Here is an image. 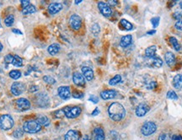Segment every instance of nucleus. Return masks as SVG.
<instances>
[{
    "label": "nucleus",
    "mask_w": 182,
    "mask_h": 140,
    "mask_svg": "<svg viewBox=\"0 0 182 140\" xmlns=\"http://www.w3.org/2000/svg\"><path fill=\"white\" fill-rule=\"evenodd\" d=\"M180 8H181V9H182V1H181V2H180Z\"/></svg>",
    "instance_id": "obj_56"
},
{
    "label": "nucleus",
    "mask_w": 182,
    "mask_h": 140,
    "mask_svg": "<svg viewBox=\"0 0 182 140\" xmlns=\"http://www.w3.org/2000/svg\"><path fill=\"white\" fill-rule=\"evenodd\" d=\"M50 99L47 93L40 92L36 96V103L39 107L44 108L49 106Z\"/></svg>",
    "instance_id": "obj_5"
},
{
    "label": "nucleus",
    "mask_w": 182,
    "mask_h": 140,
    "mask_svg": "<svg viewBox=\"0 0 182 140\" xmlns=\"http://www.w3.org/2000/svg\"><path fill=\"white\" fill-rule=\"evenodd\" d=\"M175 27L179 30H182V19L180 20H178L177 22L175 23Z\"/></svg>",
    "instance_id": "obj_43"
},
{
    "label": "nucleus",
    "mask_w": 182,
    "mask_h": 140,
    "mask_svg": "<svg viewBox=\"0 0 182 140\" xmlns=\"http://www.w3.org/2000/svg\"><path fill=\"white\" fill-rule=\"evenodd\" d=\"M14 127V120L11 116L8 114L0 117V128L3 130H9Z\"/></svg>",
    "instance_id": "obj_3"
},
{
    "label": "nucleus",
    "mask_w": 182,
    "mask_h": 140,
    "mask_svg": "<svg viewBox=\"0 0 182 140\" xmlns=\"http://www.w3.org/2000/svg\"><path fill=\"white\" fill-rule=\"evenodd\" d=\"M81 2H82V1H81V0H77L76 2H75V4H80Z\"/></svg>",
    "instance_id": "obj_54"
},
{
    "label": "nucleus",
    "mask_w": 182,
    "mask_h": 140,
    "mask_svg": "<svg viewBox=\"0 0 182 140\" xmlns=\"http://www.w3.org/2000/svg\"><path fill=\"white\" fill-rule=\"evenodd\" d=\"M100 113V111H99V108H95V110L93 111L92 112V116H97V115Z\"/></svg>",
    "instance_id": "obj_49"
},
{
    "label": "nucleus",
    "mask_w": 182,
    "mask_h": 140,
    "mask_svg": "<svg viewBox=\"0 0 182 140\" xmlns=\"http://www.w3.org/2000/svg\"><path fill=\"white\" fill-rule=\"evenodd\" d=\"M12 31L14 32V33L15 34H18V35H22V32L19 30H17V29H13L12 30Z\"/></svg>",
    "instance_id": "obj_50"
},
{
    "label": "nucleus",
    "mask_w": 182,
    "mask_h": 140,
    "mask_svg": "<svg viewBox=\"0 0 182 140\" xmlns=\"http://www.w3.org/2000/svg\"><path fill=\"white\" fill-rule=\"evenodd\" d=\"M159 140H170V136L167 133H161L159 137Z\"/></svg>",
    "instance_id": "obj_41"
},
{
    "label": "nucleus",
    "mask_w": 182,
    "mask_h": 140,
    "mask_svg": "<svg viewBox=\"0 0 182 140\" xmlns=\"http://www.w3.org/2000/svg\"><path fill=\"white\" fill-rule=\"evenodd\" d=\"M65 140H79V133L75 130H69L66 133Z\"/></svg>",
    "instance_id": "obj_19"
},
{
    "label": "nucleus",
    "mask_w": 182,
    "mask_h": 140,
    "mask_svg": "<svg viewBox=\"0 0 182 140\" xmlns=\"http://www.w3.org/2000/svg\"><path fill=\"white\" fill-rule=\"evenodd\" d=\"M83 140H90V139H89V138H88L87 137H85V138H84Z\"/></svg>",
    "instance_id": "obj_55"
},
{
    "label": "nucleus",
    "mask_w": 182,
    "mask_h": 140,
    "mask_svg": "<svg viewBox=\"0 0 182 140\" xmlns=\"http://www.w3.org/2000/svg\"><path fill=\"white\" fill-rule=\"evenodd\" d=\"M164 59L165 62L167 63L169 66H172L174 65L175 63V57L174 55V53L171 52H167L164 55Z\"/></svg>",
    "instance_id": "obj_18"
},
{
    "label": "nucleus",
    "mask_w": 182,
    "mask_h": 140,
    "mask_svg": "<svg viewBox=\"0 0 182 140\" xmlns=\"http://www.w3.org/2000/svg\"><path fill=\"white\" fill-rule=\"evenodd\" d=\"M2 50H3V45H2V43L0 42V52H1Z\"/></svg>",
    "instance_id": "obj_53"
},
{
    "label": "nucleus",
    "mask_w": 182,
    "mask_h": 140,
    "mask_svg": "<svg viewBox=\"0 0 182 140\" xmlns=\"http://www.w3.org/2000/svg\"><path fill=\"white\" fill-rule=\"evenodd\" d=\"M100 31V27L99 26L98 24H94L93 26H91V32L94 34L95 36H97Z\"/></svg>",
    "instance_id": "obj_33"
},
{
    "label": "nucleus",
    "mask_w": 182,
    "mask_h": 140,
    "mask_svg": "<svg viewBox=\"0 0 182 140\" xmlns=\"http://www.w3.org/2000/svg\"><path fill=\"white\" fill-rule=\"evenodd\" d=\"M12 64L15 67H22L23 66V59L18 55H15Z\"/></svg>",
    "instance_id": "obj_29"
},
{
    "label": "nucleus",
    "mask_w": 182,
    "mask_h": 140,
    "mask_svg": "<svg viewBox=\"0 0 182 140\" xmlns=\"http://www.w3.org/2000/svg\"><path fill=\"white\" fill-rule=\"evenodd\" d=\"M14 22H15V17H14L13 15H8L7 17L5 18V19H4V23L7 26H12Z\"/></svg>",
    "instance_id": "obj_32"
},
{
    "label": "nucleus",
    "mask_w": 182,
    "mask_h": 140,
    "mask_svg": "<svg viewBox=\"0 0 182 140\" xmlns=\"http://www.w3.org/2000/svg\"><path fill=\"white\" fill-rule=\"evenodd\" d=\"M30 1H27V0H22L21 1V5H22V8H25L26 7V6H28V5H30Z\"/></svg>",
    "instance_id": "obj_47"
},
{
    "label": "nucleus",
    "mask_w": 182,
    "mask_h": 140,
    "mask_svg": "<svg viewBox=\"0 0 182 140\" xmlns=\"http://www.w3.org/2000/svg\"><path fill=\"white\" fill-rule=\"evenodd\" d=\"M116 4H117V1H109V3H108V5H116Z\"/></svg>",
    "instance_id": "obj_51"
},
{
    "label": "nucleus",
    "mask_w": 182,
    "mask_h": 140,
    "mask_svg": "<svg viewBox=\"0 0 182 140\" xmlns=\"http://www.w3.org/2000/svg\"><path fill=\"white\" fill-rule=\"evenodd\" d=\"M41 128V126L37 122V120H30L26 121L23 125V130L29 133H38Z\"/></svg>",
    "instance_id": "obj_2"
},
{
    "label": "nucleus",
    "mask_w": 182,
    "mask_h": 140,
    "mask_svg": "<svg viewBox=\"0 0 182 140\" xmlns=\"http://www.w3.org/2000/svg\"><path fill=\"white\" fill-rule=\"evenodd\" d=\"M156 33V30H149V31H148L147 32V34L148 35H153V34Z\"/></svg>",
    "instance_id": "obj_52"
},
{
    "label": "nucleus",
    "mask_w": 182,
    "mask_h": 140,
    "mask_svg": "<svg viewBox=\"0 0 182 140\" xmlns=\"http://www.w3.org/2000/svg\"><path fill=\"white\" fill-rule=\"evenodd\" d=\"M73 97L77 98V99L83 98V97H84V93L79 92V91H74V92L73 93Z\"/></svg>",
    "instance_id": "obj_40"
},
{
    "label": "nucleus",
    "mask_w": 182,
    "mask_h": 140,
    "mask_svg": "<svg viewBox=\"0 0 182 140\" xmlns=\"http://www.w3.org/2000/svg\"><path fill=\"white\" fill-rule=\"evenodd\" d=\"M170 44L172 45V47H174L175 51H180V45L178 40L175 37H170Z\"/></svg>",
    "instance_id": "obj_27"
},
{
    "label": "nucleus",
    "mask_w": 182,
    "mask_h": 140,
    "mask_svg": "<svg viewBox=\"0 0 182 140\" xmlns=\"http://www.w3.org/2000/svg\"><path fill=\"white\" fill-rule=\"evenodd\" d=\"M156 86H157V82L151 81L149 82V84L148 85L147 88H148V89H155Z\"/></svg>",
    "instance_id": "obj_42"
},
{
    "label": "nucleus",
    "mask_w": 182,
    "mask_h": 140,
    "mask_svg": "<svg viewBox=\"0 0 182 140\" xmlns=\"http://www.w3.org/2000/svg\"><path fill=\"white\" fill-rule=\"evenodd\" d=\"M82 73H83V76L84 77V79L88 81H91L94 79V72L89 67H83L82 68Z\"/></svg>",
    "instance_id": "obj_14"
},
{
    "label": "nucleus",
    "mask_w": 182,
    "mask_h": 140,
    "mask_svg": "<svg viewBox=\"0 0 182 140\" xmlns=\"http://www.w3.org/2000/svg\"><path fill=\"white\" fill-rule=\"evenodd\" d=\"M159 20H160V18H159V17H154V18L151 19V23H152V25H153V28H156L157 26H159Z\"/></svg>",
    "instance_id": "obj_36"
},
{
    "label": "nucleus",
    "mask_w": 182,
    "mask_h": 140,
    "mask_svg": "<svg viewBox=\"0 0 182 140\" xmlns=\"http://www.w3.org/2000/svg\"><path fill=\"white\" fill-rule=\"evenodd\" d=\"M89 101H92L93 103H98L99 99H98V97H96V96H91L89 98Z\"/></svg>",
    "instance_id": "obj_44"
},
{
    "label": "nucleus",
    "mask_w": 182,
    "mask_h": 140,
    "mask_svg": "<svg viewBox=\"0 0 182 140\" xmlns=\"http://www.w3.org/2000/svg\"><path fill=\"white\" fill-rule=\"evenodd\" d=\"M35 12H37V9L32 4H30L28 6H26V7L22 8V14L24 15H30V14H33Z\"/></svg>",
    "instance_id": "obj_24"
},
{
    "label": "nucleus",
    "mask_w": 182,
    "mask_h": 140,
    "mask_svg": "<svg viewBox=\"0 0 182 140\" xmlns=\"http://www.w3.org/2000/svg\"><path fill=\"white\" fill-rule=\"evenodd\" d=\"M23 133H24V130L21 128H17L14 132V136L15 138H20V137L23 136Z\"/></svg>",
    "instance_id": "obj_37"
},
{
    "label": "nucleus",
    "mask_w": 182,
    "mask_h": 140,
    "mask_svg": "<svg viewBox=\"0 0 182 140\" xmlns=\"http://www.w3.org/2000/svg\"><path fill=\"white\" fill-rule=\"evenodd\" d=\"M55 114H56V117H62V116H65L64 112H63V110H60V111H56Z\"/></svg>",
    "instance_id": "obj_45"
},
{
    "label": "nucleus",
    "mask_w": 182,
    "mask_h": 140,
    "mask_svg": "<svg viewBox=\"0 0 182 140\" xmlns=\"http://www.w3.org/2000/svg\"><path fill=\"white\" fill-rule=\"evenodd\" d=\"M121 25L122 26L123 28H125V30H131L133 28V26H132V24L131 22H129L128 20L127 19H121Z\"/></svg>",
    "instance_id": "obj_28"
},
{
    "label": "nucleus",
    "mask_w": 182,
    "mask_h": 140,
    "mask_svg": "<svg viewBox=\"0 0 182 140\" xmlns=\"http://www.w3.org/2000/svg\"><path fill=\"white\" fill-rule=\"evenodd\" d=\"M37 121L40 126H45L46 127V126H48L50 124V120L46 116H39L37 117Z\"/></svg>",
    "instance_id": "obj_25"
},
{
    "label": "nucleus",
    "mask_w": 182,
    "mask_h": 140,
    "mask_svg": "<svg viewBox=\"0 0 182 140\" xmlns=\"http://www.w3.org/2000/svg\"><path fill=\"white\" fill-rule=\"evenodd\" d=\"M9 77L13 79H18L21 77V72L19 70H12L9 72Z\"/></svg>",
    "instance_id": "obj_31"
},
{
    "label": "nucleus",
    "mask_w": 182,
    "mask_h": 140,
    "mask_svg": "<svg viewBox=\"0 0 182 140\" xmlns=\"http://www.w3.org/2000/svg\"><path fill=\"white\" fill-rule=\"evenodd\" d=\"M108 114L110 119H112L113 121L120 122L126 116V110L121 104L114 102L110 104V106L108 108Z\"/></svg>",
    "instance_id": "obj_1"
},
{
    "label": "nucleus",
    "mask_w": 182,
    "mask_h": 140,
    "mask_svg": "<svg viewBox=\"0 0 182 140\" xmlns=\"http://www.w3.org/2000/svg\"><path fill=\"white\" fill-rule=\"evenodd\" d=\"M117 91L114 89H107L100 93V97L103 100H110L117 96Z\"/></svg>",
    "instance_id": "obj_16"
},
{
    "label": "nucleus",
    "mask_w": 182,
    "mask_h": 140,
    "mask_svg": "<svg viewBox=\"0 0 182 140\" xmlns=\"http://www.w3.org/2000/svg\"><path fill=\"white\" fill-rule=\"evenodd\" d=\"M173 17H174L175 19H177V21H178V20H180V19H182V12L176 11L175 13H174Z\"/></svg>",
    "instance_id": "obj_39"
},
{
    "label": "nucleus",
    "mask_w": 182,
    "mask_h": 140,
    "mask_svg": "<svg viewBox=\"0 0 182 140\" xmlns=\"http://www.w3.org/2000/svg\"><path fill=\"white\" fill-rule=\"evenodd\" d=\"M171 140H182V137L180 135H174Z\"/></svg>",
    "instance_id": "obj_48"
},
{
    "label": "nucleus",
    "mask_w": 182,
    "mask_h": 140,
    "mask_svg": "<svg viewBox=\"0 0 182 140\" xmlns=\"http://www.w3.org/2000/svg\"><path fill=\"white\" fill-rule=\"evenodd\" d=\"M43 80L46 82V83L50 84V85H53V84H55V83H56V79H53L52 77H51V76H48V75H47V76H44Z\"/></svg>",
    "instance_id": "obj_34"
},
{
    "label": "nucleus",
    "mask_w": 182,
    "mask_h": 140,
    "mask_svg": "<svg viewBox=\"0 0 182 140\" xmlns=\"http://www.w3.org/2000/svg\"><path fill=\"white\" fill-rule=\"evenodd\" d=\"M26 90V85L22 82H15L11 85V92L15 96H19Z\"/></svg>",
    "instance_id": "obj_7"
},
{
    "label": "nucleus",
    "mask_w": 182,
    "mask_h": 140,
    "mask_svg": "<svg viewBox=\"0 0 182 140\" xmlns=\"http://www.w3.org/2000/svg\"><path fill=\"white\" fill-rule=\"evenodd\" d=\"M64 114L68 118H75L78 117L81 114L80 107H67L62 109Z\"/></svg>",
    "instance_id": "obj_6"
},
{
    "label": "nucleus",
    "mask_w": 182,
    "mask_h": 140,
    "mask_svg": "<svg viewBox=\"0 0 182 140\" xmlns=\"http://www.w3.org/2000/svg\"><path fill=\"white\" fill-rule=\"evenodd\" d=\"M121 81V76L119 75V74H117L116 76H114L112 79H110L109 85L114 86V85H117V84H119Z\"/></svg>",
    "instance_id": "obj_30"
},
{
    "label": "nucleus",
    "mask_w": 182,
    "mask_h": 140,
    "mask_svg": "<svg viewBox=\"0 0 182 140\" xmlns=\"http://www.w3.org/2000/svg\"><path fill=\"white\" fill-rule=\"evenodd\" d=\"M131 41H132V37H131V35L124 36V37H121V39L120 46L123 48L128 47V46L131 43Z\"/></svg>",
    "instance_id": "obj_17"
},
{
    "label": "nucleus",
    "mask_w": 182,
    "mask_h": 140,
    "mask_svg": "<svg viewBox=\"0 0 182 140\" xmlns=\"http://www.w3.org/2000/svg\"><path fill=\"white\" fill-rule=\"evenodd\" d=\"M156 51H157L156 46H154V45H153V46H150V47H149L147 48V49L145 50L146 57L149 59L153 58H154V57H155Z\"/></svg>",
    "instance_id": "obj_20"
},
{
    "label": "nucleus",
    "mask_w": 182,
    "mask_h": 140,
    "mask_svg": "<svg viewBox=\"0 0 182 140\" xmlns=\"http://www.w3.org/2000/svg\"><path fill=\"white\" fill-rule=\"evenodd\" d=\"M62 9V4L59 3H52L48 6V12L51 15H56Z\"/></svg>",
    "instance_id": "obj_15"
},
{
    "label": "nucleus",
    "mask_w": 182,
    "mask_h": 140,
    "mask_svg": "<svg viewBox=\"0 0 182 140\" xmlns=\"http://www.w3.org/2000/svg\"><path fill=\"white\" fill-rule=\"evenodd\" d=\"M173 86L177 89L182 88V74H177L173 79Z\"/></svg>",
    "instance_id": "obj_21"
},
{
    "label": "nucleus",
    "mask_w": 182,
    "mask_h": 140,
    "mask_svg": "<svg viewBox=\"0 0 182 140\" xmlns=\"http://www.w3.org/2000/svg\"><path fill=\"white\" fill-rule=\"evenodd\" d=\"M152 59V66L154 68H161L163 65V60L159 57H154Z\"/></svg>",
    "instance_id": "obj_26"
},
{
    "label": "nucleus",
    "mask_w": 182,
    "mask_h": 140,
    "mask_svg": "<svg viewBox=\"0 0 182 140\" xmlns=\"http://www.w3.org/2000/svg\"><path fill=\"white\" fill-rule=\"evenodd\" d=\"M69 24L71 28L75 30H78L81 28L82 26V19L79 15H71L69 19Z\"/></svg>",
    "instance_id": "obj_8"
},
{
    "label": "nucleus",
    "mask_w": 182,
    "mask_h": 140,
    "mask_svg": "<svg viewBox=\"0 0 182 140\" xmlns=\"http://www.w3.org/2000/svg\"><path fill=\"white\" fill-rule=\"evenodd\" d=\"M167 97L170 100H177L178 99V96L176 95V93L174 90H170L167 93Z\"/></svg>",
    "instance_id": "obj_35"
},
{
    "label": "nucleus",
    "mask_w": 182,
    "mask_h": 140,
    "mask_svg": "<svg viewBox=\"0 0 182 140\" xmlns=\"http://www.w3.org/2000/svg\"><path fill=\"white\" fill-rule=\"evenodd\" d=\"M157 125L153 122H146L142 126L141 128V133L143 136L149 137L152 135L153 133L156 132Z\"/></svg>",
    "instance_id": "obj_4"
},
{
    "label": "nucleus",
    "mask_w": 182,
    "mask_h": 140,
    "mask_svg": "<svg viewBox=\"0 0 182 140\" xmlns=\"http://www.w3.org/2000/svg\"><path fill=\"white\" fill-rule=\"evenodd\" d=\"M47 51L51 55H56L60 51V46L58 44H57V43H53V44L50 45L48 47Z\"/></svg>",
    "instance_id": "obj_23"
},
{
    "label": "nucleus",
    "mask_w": 182,
    "mask_h": 140,
    "mask_svg": "<svg viewBox=\"0 0 182 140\" xmlns=\"http://www.w3.org/2000/svg\"><path fill=\"white\" fill-rule=\"evenodd\" d=\"M38 89H39V87L37 85H32V86H30V92H35V91H37Z\"/></svg>",
    "instance_id": "obj_46"
},
{
    "label": "nucleus",
    "mask_w": 182,
    "mask_h": 140,
    "mask_svg": "<svg viewBox=\"0 0 182 140\" xmlns=\"http://www.w3.org/2000/svg\"><path fill=\"white\" fill-rule=\"evenodd\" d=\"M149 107L147 104L141 103L139 104L138 106L137 107L136 111H135V113H136V116H137V117H144V116L149 111Z\"/></svg>",
    "instance_id": "obj_10"
},
{
    "label": "nucleus",
    "mask_w": 182,
    "mask_h": 140,
    "mask_svg": "<svg viewBox=\"0 0 182 140\" xmlns=\"http://www.w3.org/2000/svg\"><path fill=\"white\" fill-rule=\"evenodd\" d=\"M2 27V25H1V22H0V28Z\"/></svg>",
    "instance_id": "obj_57"
},
{
    "label": "nucleus",
    "mask_w": 182,
    "mask_h": 140,
    "mask_svg": "<svg viewBox=\"0 0 182 140\" xmlns=\"http://www.w3.org/2000/svg\"><path fill=\"white\" fill-rule=\"evenodd\" d=\"M13 59H14V56L11 55V54H8L7 56H5L4 61L6 63H13Z\"/></svg>",
    "instance_id": "obj_38"
},
{
    "label": "nucleus",
    "mask_w": 182,
    "mask_h": 140,
    "mask_svg": "<svg viewBox=\"0 0 182 140\" xmlns=\"http://www.w3.org/2000/svg\"><path fill=\"white\" fill-rule=\"evenodd\" d=\"M73 81L78 86H84L85 85V79L79 72H75L73 74Z\"/></svg>",
    "instance_id": "obj_13"
},
{
    "label": "nucleus",
    "mask_w": 182,
    "mask_h": 140,
    "mask_svg": "<svg viewBox=\"0 0 182 140\" xmlns=\"http://www.w3.org/2000/svg\"><path fill=\"white\" fill-rule=\"evenodd\" d=\"M15 105L19 111H27L30 107V102L26 98H19L15 101Z\"/></svg>",
    "instance_id": "obj_9"
},
{
    "label": "nucleus",
    "mask_w": 182,
    "mask_h": 140,
    "mask_svg": "<svg viewBox=\"0 0 182 140\" xmlns=\"http://www.w3.org/2000/svg\"><path fill=\"white\" fill-rule=\"evenodd\" d=\"M95 140H105V133L101 128H96L94 130Z\"/></svg>",
    "instance_id": "obj_22"
},
{
    "label": "nucleus",
    "mask_w": 182,
    "mask_h": 140,
    "mask_svg": "<svg viewBox=\"0 0 182 140\" xmlns=\"http://www.w3.org/2000/svg\"><path fill=\"white\" fill-rule=\"evenodd\" d=\"M98 8L100 12L104 16H106V17H110V16L111 15V14H112L111 9H110V7L108 5V4H106V3L100 2L98 4Z\"/></svg>",
    "instance_id": "obj_11"
},
{
    "label": "nucleus",
    "mask_w": 182,
    "mask_h": 140,
    "mask_svg": "<svg viewBox=\"0 0 182 140\" xmlns=\"http://www.w3.org/2000/svg\"><path fill=\"white\" fill-rule=\"evenodd\" d=\"M58 93L59 97L61 99L68 100L71 97V91H70V88L68 86H61L59 87L58 89Z\"/></svg>",
    "instance_id": "obj_12"
}]
</instances>
